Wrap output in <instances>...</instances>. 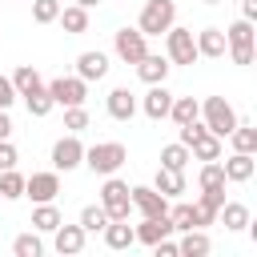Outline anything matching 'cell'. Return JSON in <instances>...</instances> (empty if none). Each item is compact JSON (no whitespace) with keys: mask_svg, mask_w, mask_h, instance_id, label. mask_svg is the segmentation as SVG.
Here are the masks:
<instances>
[{"mask_svg":"<svg viewBox=\"0 0 257 257\" xmlns=\"http://www.w3.org/2000/svg\"><path fill=\"white\" fill-rule=\"evenodd\" d=\"M201 120H205V128H209L213 137H221V141L237 128V112H233V104H229L225 96H205V100H201Z\"/></svg>","mask_w":257,"mask_h":257,"instance_id":"1","label":"cell"},{"mask_svg":"<svg viewBox=\"0 0 257 257\" xmlns=\"http://www.w3.org/2000/svg\"><path fill=\"white\" fill-rule=\"evenodd\" d=\"M124 161H128V149H124L120 141H96L92 149H84V165H88L92 173H100V177L116 173Z\"/></svg>","mask_w":257,"mask_h":257,"instance_id":"2","label":"cell"},{"mask_svg":"<svg viewBox=\"0 0 257 257\" xmlns=\"http://www.w3.org/2000/svg\"><path fill=\"white\" fill-rule=\"evenodd\" d=\"M173 20H177V4H173V0H145L137 28H141L145 36H161V32L173 28Z\"/></svg>","mask_w":257,"mask_h":257,"instance_id":"3","label":"cell"},{"mask_svg":"<svg viewBox=\"0 0 257 257\" xmlns=\"http://www.w3.org/2000/svg\"><path fill=\"white\" fill-rule=\"evenodd\" d=\"M100 205H104L108 221H128V209H133V201H128V185L116 181V177L108 173L104 185H100Z\"/></svg>","mask_w":257,"mask_h":257,"instance_id":"4","label":"cell"},{"mask_svg":"<svg viewBox=\"0 0 257 257\" xmlns=\"http://www.w3.org/2000/svg\"><path fill=\"white\" fill-rule=\"evenodd\" d=\"M165 52H169V64H197V40H193V28H169L165 32Z\"/></svg>","mask_w":257,"mask_h":257,"instance_id":"5","label":"cell"},{"mask_svg":"<svg viewBox=\"0 0 257 257\" xmlns=\"http://www.w3.org/2000/svg\"><path fill=\"white\" fill-rule=\"evenodd\" d=\"M84 165V145H80V133H68L52 145V169L56 173H72Z\"/></svg>","mask_w":257,"mask_h":257,"instance_id":"6","label":"cell"},{"mask_svg":"<svg viewBox=\"0 0 257 257\" xmlns=\"http://www.w3.org/2000/svg\"><path fill=\"white\" fill-rule=\"evenodd\" d=\"M112 48H116V56L124 64H137L149 52V36L141 28H120V32H112Z\"/></svg>","mask_w":257,"mask_h":257,"instance_id":"7","label":"cell"},{"mask_svg":"<svg viewBox=\"0 0 257 257\" xmlns=\"http://www.w3.org/2000/svg\"><path fill=\"white\" fill-rule=\"evenodd\" d=\"M128 201H133V209H137L141 217H165V213H169V197L157 193L153 185H133V189H128Z\"/></svg>","mask_w":257,"mask_h":257,"instance_id":"8","label":"cell"},{"mask_svg":"<svg viewBox=\"0 0 257 257\" xmlns=\"http://www.w3.org/2000/svg\"><path fill=\"white\" fill-rule=\"evenodd\" d=\"M48 92H52V104L72 108V104H84V96H88V80H80V76H56V80L48 84Z\"/></svg>","mask_w":257,"mask_h":257,"instance_id":"9","label":"cell"},{"mask_svg":"<svg viewBox=\"0 0 257 257\" xmlns=\"http://www.w3.org/2000/svg\"><path fill=\"white\" fill-rule=\"evenodd\" d=\"M56 193H60L56 169H52V173H32V177H24V197H32L36 205H40V201H56Z\"/></svg>","mask_w":257,"mask_h":257,"instance_id":"10","label":"cell"},{"mask_svg":"<svg viewBox=\"0 0 257 257\" xmlns=\"http://www.w3.org/2000/svg\"><path fill=\"white\" fill-rule=\"evenodd\" d=\"M84 237H88V233H84L80 225H64V221H60V225L52 229V245H56V253H60V257L80 253V249H84Z\"/></svg>","mask_w":257,"mask_h":257,"instance_id":"11","label":"cell"},{"mask_svg":"<svg viewBox=\"0 0 257 257\" xmlns=\"http://www.w3.org/2000/svg\"><path fill=\"white\" fill-rule=\"evenodd\" d=\"M221 169H225V181L229 185H245V181H253L257 161H253V153H233L229 161H221Z\"/></svg>","mask_w":257,"mask_h":257,"instance_id":"12","label":"cell"},{"mask_svg":"<svg viewBox=\"0 0 257 257\" xmlns=\"http://www.w3.org/2000/svg\"><path fill=\"white\" fill-rule=\"evenodd\" d=\"M169 104H173V92H169L165 84H149V92H145V100H141L145 116H149V120H165V116H169Z\"/></svg>","mask_w":257,"mask_h":257,"instance_id":"13","label":"cell"},{"mask_svg":"<svg viewBox=\"0 0 257 257\" xmlns=\"http://www.w3.org/2000/svg\"><path fill=\"white\" fill-rule=\"evenodd\" d=\"M133 233H137L141 245H157L161 237H173V221H169V213L165 217H145L141 225H133Z\"/></svg>","mask_w":257,"mask_h":257,"instance_id":"14","label":"cell"},{"mask_svg":"<svg viewBox=\"0 0 257 257\" xmlns=\"http://www.w3.org/2000/svg\"><path fill=\"white\" fill-rule=\"evenodd\" d=\"M193 40H197V56H209V60H221L225 48H229L225 44V28H201Z\"/></svg>","mask_w":257,"mask_h":257,"instance_id":"15","label":"cell"},{"mask_svg":"<svg viewBox=\"0 0 257 257\" xmlns=\"http://www.w3.org/2000/svg\"><path fill=\"white\" fill-rule=\"evenodd\" d=\"M169 56H153V52H145L141 60H137V76L145 80V84H165V76H169Z\"/></svg>","mask_w":257,"mask_h":257,"instance_id":"16","label":"cell"},{"mask_svg":"<svg viewBox=\"0 0 257 257\" xmlns=\"http://www.w3.org/2000/svg\"><path fill=\"white\" fill-rule=\"evenodd\" d=\"M225 205V185H213V189H201V201H197V225H213L217 221V209Z\"/></svg>","mask_w":257,"mask_h":257,"instance_id":"17","label":"cell"},{"mask_svg":"<svg viewBox=\"0 0 257 257\" xmlns=\"http://www.w3.org/2000/svg\"><path fill=\"white\" fill-rule=\"evenodd\" d=\"M76 76L80 80H104L108 76V56L104 52H80L76 56Z\"/></svg>","mask_w":257,"mask_h":257,"instance_id":"18","label":"cell"},{"mask_svg":"<svg viewBox=\"0 0 257 257\" xmlns=\"http://www.w3.org/2000/svg\"><path fill=\"white\" fill-rule=\"evenodd\" d=\"M104 108H108V116H112V120H133V112H137V96L120 84V88H112V92H108Z\"/></svg>","mask_w":257,"mask_h":257,"instance_id":"19","label":"cell"},{"mask_svg":"<svg viewBox=\"0 0 257 257\" xmlns=\"http://www.w3.org/2000/svg\"><path fill=\"white\" fill-rule=\"evenodd\" d=\"M56 24L68 32V36H80V32H88V8H80V4H60V16H56Z\"/></svg>","mask_w":257,"mask_h":257,"instance_id":"20","label":"cell"},{"mask_svg":"<svg viewBox=\"0 0 257 257\" xmlns=\"http://www.w3.org/2000/svg\"><path fill=\"white\" fill-rule=\"evenodd\" d=\"M100 233H104V245H108V249H133V245H137V233H133L128 221H108Z\"/></svg>","mask_w":257,"mask_h":257,"instance_id":"21","label":"cell"},{"mask_svg":"<svg viewBox=\"0 0 257 257\" xmlns=\"http://www.w3.org/2000/svg\"><path fill=\"white\" fill-rule=\"evenodd\" d=\"M20 96H24V104H28V116H48V112L56 108L48 84H36V88H28V92H20Z\"/></svg>","mask_w":257,"mask_h":257,"instance_id":"22","label":"cell"},{"mask_svg":"<svg viewBox=\"0 0 257 257\" xmlns=\"http://www.w3.org/2000/svg\"><path fill=\"white\" fill-rule=\"evenodd\" d=\"M153 189L157 193H165V197H181L185 193V173H177V169H157V177H153Z\"/></svg>","mask_w":257,"mask_h":257,"instance_id":"23","label":"cell"},{"mask_svg":"<svg viewBox=\"0 0 257 257\" xmlns=\"http://www.w3.org/2000/svg\"><path fill=\"white\" fill-rule=\"evenodd\" d=\"M213 245H209V237L201 233V229H185V237L177 241V253L181 257H205Z\"/></svg>","mask_w":257,"mask_h":257,"instance_id":"24","label":"cell"},{"mask_svg":"<svg viewBox=\"0 0 257 257\" xmlns=\"http://www.w3.org/2000/svg\"><path fill=\"white\" fill-rule=\"evenodd\" d=\"M225 44H229V52L233 48H253V20H237V24H229L225 28Z\"/></svg>","mask_w":257,"mask_h":257,"instance_id":"25","label":"cell"},{"mask_svg":"<svg viewBox=\"0 0 257 257\" xmlns=\"http://www.w3.org/2000/svg\"><path fill=\"white\" fill-rule=\"evenodd\" d=\"M169 116H173L177 124H189V120H197V116H201V100H197V96H173Z\"/></svg>","mask_w":257,"mask_h":257,"instance_id":"26","label":"cell"},{"mask_svg":"<svg viewBox=\"0 0 257 257\" xmlns=\"http://www.w3.org/2000/svg\"><path fill=\"white\" fill-rule=\"evenodd\" d=\"M56 225H60V209H56L52 201H40V205L32 209V229H36V233H52Z\"/></svg>","mask_w":257,"mask_h":257,"instance_id":"27","label":"cell"},{"mask_svg":"<svg viewBox=\"0 0 257 257\" xmlns=\"http://www.w3.org/2000/svg\"><path fill=\"white\" fill-rule=\"evenodd\" d=\"M217 213H221V221H225V229H229V233H237V229H245V225H249V205H241V201H225Z\"/></svg>","mask_w":257,"mask_h":257,"instance_id":"28","label":"cell"},{"mask_svg":"<svg viewBox=\"0 0 257 257\" xmlns=\"http://www.w3.org/2000/svg\"><path fill=\"white\" fill-rule=\"evenodd\" d=\"M189 161H193V153H189L181 141L161 149V165H165V169H177V173H185V165H189Z\"/></svg>","mask_w":257,"mask_h":257,"instance_id":"29","label":"cell"},{"mask_svg":"<svg viewBox=\"0 0 257 257\" xmlns=\"http://www.w3.org/2000/svg\"><path fill=\"white\" fill-rule=\"evenodd\" d=\"M169 221H173V233L201 229V225H197V205H173V209H169Z\"/></svg>","mask_w":257,"mask_h":257,"instance_id":"30","label":"cell"},{"mask_svg":"<svg viewBox=\"0 0 257 257\" xmlns=\"http://www.w3.org/2000/svg\"><path fill=\"white\" fill-rule=\"evenodd\" d=\"M0 197L4 201H20L24 197V177L16 169H0Z\"/></svg>","mask_w":257,"mask_h":257,"instance_id":"31","label":"cell"},{"mask_svg":"<svg viewBox=\"0 0 257 257\" xmlns=\"http://www.w3.org/2000/svg\"><path fill=\"white\" fill-rule=\"evenodd\" d=\"M229 137H233V153H257V128L253 124H241L237 120V128Z\"/></svg>","mask_w":257,"mask_h":257,"instance_id":"32","label":"cell"},{"mask_svg":"<svg viewBox=\"0 0 257 257\" xmlns=\"http://www.w3.org/2000/svg\"><path fill=\"white\" fill-rule=\"evenodd\" d=\"M104 225H108L104 205H84V209H80V229H84V233H100Z\"/></svg>","mask_w":257,"mask_h":257,"instance_id":"33","label":"cell"},{"mask_svg":"<svg viewBox=\"0 0 257 257\" xmlns=\"http://www.w3.org/2000/svg\"><path fill=\"white\" fill-rule=\"evenodd\" d=\"M36 84H44L40 72H36V64H20V68L12 72V88H16V96L28 92V88H36Z\"/></svg>","mask_w":257,"mask_h":257,"instance_id":"34","label":"cell"},{"mask_svg":"<svg viewBox=\"0 0 257 257\" xmlns=\"http://www.w3.org/2000/svg\"><path fill=\"white\" fill-rule=\"evenodd\" d=\"M12 253H16V257H40V253H44V241H40L36 233H20V237L12 241Z\"/></svg>","mask_w":257,"mask_h":257,"instance_id":"35","label":"cell"},{"mask_svg":"<svg viewBox=\"0 0 257 257\" xmlns=\"http://www.w3.org/2000/svg\"><path fill=\"white\" fill-rule=\"evenodd\" d=\"M60 16V0H32V20L36 24H52Z\"/></svg>","mask_w":257,"mask_h":257,"instance_id":"36","label":"cell"},{"mask_svg":"<svg viewBox=\"0 0 257 257\" xmlns=\"http://www.w3.org/2000/svg\"><path fill=\"white\" fill-rule=\"evenodd\" d=\"M201 189H213V185H225V169H221V161H205L201 165Z\"/></svg>","mask_w":257,"mask_h":257,"instance_id":"37","label":"cell"},{"mask_svg":"<svg viewBox=\"0 0 257 257\" xmlns=\"http://www.w3.org/2000/svg\"><path fill=\"white\" fill-rule=\"evenodd\" d=\"M64 128H68V133H84V128H88V112H84V104L64 108Z\"/></svg>","mask_w":257,"mask_h":257,"instance_id":"38","label":"cell"},{"mask_svg":"<svg viewBox=\"0 0 257 257\" xmlns=\"http://www.w3.org/2000/svg\"><path fill=\"white\" fill-rule=\"evenodd\" d=\"M16 161H20V157H16V149H12V141L4 137V141H0V169H16Z\"/></svg>","mask_w":257,"mask_h":257,"instance_id":"39","label":"cell"},{"mask_svg":"<svg viewBox=\"0 0 257 257\" xmlns=\"http://www.w3.org/2000/svg\"><path fill=\"white\" fill-rule=\"evenodd\" d=\"M16 100V88H12V76H0V108H12Z\"/></svg>","mask_w":257,"mask_h":257,"instance_id":"40","label":"cell"},{"mask_svg":"<svg viewBox=\"0 0 257 257\" xmlns=\"http://www.w3.org/2000/svg\"><path fill=\"white\" fill-rule=\"evenodd\" d=\"M153 253H157V257H177V241H169V237H161V241L153 245Z\"/></svg>","mask_w":257,"mask_h":257,"instance_id":"41","label":"cell"},{"mask_svg":"<svg viewBox=\"0 0 257 257\" xmlns=\"http://www.w3.org/2000/svg\"><path fill=\"white\" fill-rule=\"evenodd\" d=\"M233 64H253V48H233Z\"/></svg>","mask_w":257,"mask_h":257,"instance_id":"42","label":"cell"},{"mask_svg":"<svg viewBox=\"0 0 257 257\" xmlns=\"http://www.w3.org/2000/svg\"><path fill=\"white\" fill-rule=\"evenodd\" d=\"M241 16L245 20H257V0H241Z\"/></svg>","mask_w":257,"mask_h":257,"instance_id":"43","label":"cell"},{"mask_svg":"<svg viewBox=\"0 0 257 257\" xmlns=\"http://www.w3.org/2000/svg\"><path fill=\"white\" fill-rule=\"evenodd\" d=\"M4 137H12V120H8V112L0 116V141H4Z\"/></svg>","mask_w":257,"mask_h":257,"instance_id":"44","label":"cell"},{"mask_svg":"<svg viewBox=\"0 0 257 257\" xmlns=\"http://www.w3.org/2000/svg\"><path fill=\"white\" fill-rule=\"evenodd\" d=\"M76 4H80V8H92V4H100V0H76Z\"/></svg>","mask_w":257,"mask_h":257,"instance_id":"45","label":"cell"},{"mask_svg":"<svg viewBox=\"0 0 257 257\" xmlns=\"http://www.w3.org/2000/svg\"><path fill=\"white\" fill-rule=\"evenodd\" d=\"M205 4H221V0H205Z\"/></svg>","mask_w":257,"mask_h":257,"instance_id":"46","label":"cell"},{"mask_svg":"<svg viewBox=\"0 0 257 257\" xmlns=\"http://www.w3.org/2000/svg\"><path fill=\"white\" fill-rule=\"evenodd\" d=\"M4 112H8V108H0V116H4Z\"/></svg>","mask_w":257,"mask_h":257,"instance_id":"47","label":"cell"}]
</instances>
